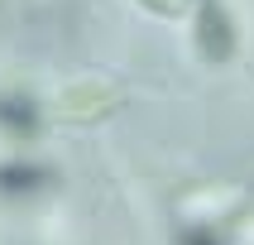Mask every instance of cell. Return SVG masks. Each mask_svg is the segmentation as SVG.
I'll list each match as a JSON object with an SVG mask.
<instances>
[{
	"mask_svg": "<svg viewBox=\"0 0 254 245\" xmlns=\"http://www.w3.org/2000/svg\"><path fill=\"white\" fill-rule=\"evenodd\" d=\"M197 48L206 63H230L235 58V19L221 0H197Z\"/></svg>",
	"mask_w": 254,
	"mask_h": 245,
	"instance_id": "cell-1",
	"label": "cell"
},
{
	"mask_svg": "<svg viewBox=\"0 0 254 245\" xmlns=\"http://www.w3.org/2000/svg\"><path fill=\"white\" fill-rule=\"evenodd\" d=\"M183 245H216V241H211L201 226H187V231H183Z\"/></svg>",
	"mask_w": 254,
	"mask_h": 245,
	"instance_id": "cell-5",
	"label": "cell"
},
{
	"mask_svg": "<svg viewBox=\"0 0 254 245\" xmlns=\"http://www.w3.org/2000/svg\"><path fill=\"white\" fill-rule=\"evenodd\" d=\"M139 5H149L154 14H187V5H192V0H139Z\"/></svg>",
	"mask_w": 254,
	"mask_h": 245,
	"instance_id": "cell-4",
	"label": "cell"
},
{
	"mask_svg": "<svg viewBox=\"0 0 254 245\" xmlns=\"http://www.w3.org/2000/svg\"><path fill=\"white\" fill-rule=\"evenodd\" d=\"M43 183H48V173H43L39 163H0V192H10V197L39 192Z\"/></svg>",
	"mask_w": 254,
	"mask_h": 245,
	"instance_id": "cell-3",
	"label": "cell"
},
{
	"mask_svg": "<svg viewBox=\"0 0 254 245\" xmlns=\"http://www.w3.org/2000/svg\"><path fill=\"white\" fill-rule=\"evenodd\" d=\"M0 125L10 130L14 140H24V135L39 130V106L29 96H0Z\"/></svg>",
	"mask_w": 254,
	"mask_h": 245,
	"instance_id": "cell-2",
	"label": "cell"
}]
</instances>
